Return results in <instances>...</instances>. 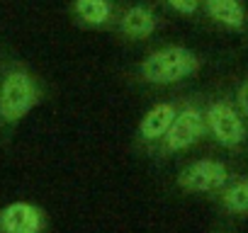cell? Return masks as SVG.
<instances>
[{
    "label": "cell",
    "instance_id": "obj_7",
    "mask_svg": "<svg viewBox=\"0 0 248 233\" xmlns=\"http://www.w3.org/2000/svg\"><path fill=\"white\" fill-rule=\"evenodd\" d=\"M156 15L146 5H132L122 13L119 17V29L127 34L129 39H146L156 32Z\"/></svg>",
    "mask_w": 248,
    "mask_h": 233
},
{
    "label": "cell",
    "instance_id": "obj_8",
    "mask_svg": "<svg viewBox=\"0 0 248 233\" xmlns=\"http://www.w3.org/2000/svg\"><path fill=\"white\" fill-rule=\"evenodd\" d=\"M204 10L214 22L229 29H243L246 25V8L241 0H204Z\"/></svg>",
    "mask_w": 248,
    "mask_h": 233
},
{
    "label": "cell",
    "instance_id": "obj_12",
    "mask_svg": "<svg viewBox=\"0 0 248 233\" xmlns=\"http://www.w3.org/2000/svg\"><path fill=\"white\" fill-rule=\"evenodd\" d=\"M166 3H168L175 13H180V15H195L197 8L202 5L200 0H166Z\"/></svg>",
    "mask_w": 248,
    "mask_h": 233
},
{
    "label": "cell",
    "instance_id": "obj_10",
    "mask_svg": "<svg viewBox=\"0 0 248 233\" xmlns=\"http://www.w3.org/2000/svg\"><path fill=\"white\" fill-rule=\"evenodd\" d=\"M175 114L178 112H175L173 104H156V107H151L146 112V116L141 119V127H139L141 136L144 139H163L166 131L170 129L173 119H175Z\"/></svg>",
    "mask_w": 248,
    "mask_h": 233
},
{
    "label": "cell",
    "instance_id": "obj_1",
    "mask_svg": "<svg viewBox=\"0 0 248 233\" xmlns=\"http://www.w3.org/2000/svg\"><path fill=\"white\" fill-rule=\"evenodd\" d=\"M200 68V58L183 46H168L151 54L141 63V75L151 83H175L192 75Z\"/></svg>",
    "mask_w": 248,
    "mask_h": 233
},
{
    "label": "cell",
    "instance_id": "obj_4",
    "mask_svg": "<svg viewBox=\"0 0 248 233\" xmlns=\"http://www.w3.org/2000/svg\"><path fill=\"white\" fill-rule=\"evenodd\" d=\"M226 180H229V170L224 163L197 160L180 173L178 185L187 192H214V189H221L226 185Z\"/></svg>",
    "mask_w": 248,
    "mask_h": 233
},
{
    "label": "cell",
    "instance_id": "obj_13",
    "mask_svg": "<svg viewBox=\"0 0 248 233\" xmlns=\"http://www.w3.org/2000/svg\"><path fill=\"white\" fill-rule=\"evenodd\" d=\"M236 104H238V112L243 116H248V80H243L236 90Z\"/></svg>",
    "mask_w": 248,
    "mask_h": 233
},
{
    "label": "cell",
    "instance_id": "obj_9",
    "mask_svg": "<svg viewBox=\"0 0 248 233\" xmlns=\"http://www.w3.org/2000/svg\"><path fill=\"white\" fill-rule=\"evenodd\" d=\"M112 0H73V15L85 27H102L112 20Z\"/></svg>",
    "mask_w": 248,
    "mask_h": 233
},
{
    "label": "cell",
    "instance_id": "obj_3",
    "mask_svg": "<svg viewBox=\"0 0 248 233\" xmlns=\"http://www.w3.org/2000/svg\"><path fill=\"white\" fill-rule=\"evenodd\" d=\"M204 122L209 124V131L214 134V139L226 148H233L246 139V127H243L241 114L226 102H214L207 109Z\"/></svg>",
    "mask_w": 248,
    "mask_h": 233
},
{
    "label": "cell",
    "instance_id": "obj_5",
    "mask_svg": "<svg viewBox=\"0 0 248 233\" xmlns=\"http://www.w3.org/2000/svg\"><path fill=\"white\" fill-rule=\"evenodd\" d=\"M202 134H204V116L197 109L187 107V109L175 114L170 129L166 131V136H163L166 148L168 151H185L192 144H197L202 139Z\"/></svg>",
    "mask_w": 248,
    "mask_h": 233
},
{
    "label": "cell",
    "instance_id": "obj_2",
    "mask_svg": "<svg viewBox=\"0 0 248 233\" xmlns=\"http://www.w3.org/2000/svg\"><path fill=\"white\" fill-rule=\"evenodd\" d=\"M37 100H39V92L30 73L25 71L8 73L3 85H0V119L8 124L20 122L37 104Z\"/></svg>",
    "mask_w": 248,
    "mask_h": 233
},
{
    "label": "cell",
    "instance_id": "obj_11",
    "mask_svg": "<svg viewBox=\"0 0 248 233\" xmlns=\"http://www.w3.org/2000/svg\"><path fill=\"white\" fill-rule=\"evenodd\" d=\"M224 206L233 214H248V180H238L233 182L226 192H224Z\"/></svg>",
    "mask_w": 248,
    "mask_h": 233
},
{
    "label": "cell",
    "instance_id": "obj_6",
    "mask_svg": "<svg viewBox=\"0 0 248 233\" xmlns=\"http://www.w3.org/2000/svg\"><path fill=\"white\" fill-rule=\"evenodd\" d=\"M0 231L3 233H39L42 211L30 202H15L0 211Z\"/></svg>",
    "mask_w": 248,
    "mask_h": 233
}]
</instances>
